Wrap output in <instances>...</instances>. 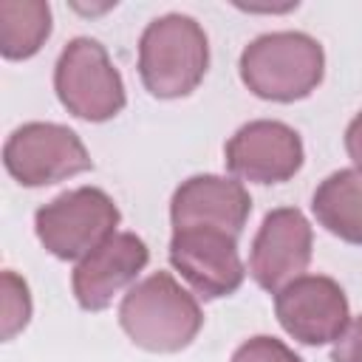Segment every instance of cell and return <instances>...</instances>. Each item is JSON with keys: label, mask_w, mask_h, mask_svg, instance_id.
<instances>
[{"label": "cell", "mask_w": 362, "mask_h": 362, "mask_svg": "<svg viewBox=\"0 0 362 362\" xmlns=\"http://www.w3.org/2000/svg\"><path fill=\"white\" fill-rule=\"evenodd\" d=\"M119 322L133 345L153 354H175L198 337L204 314L170 272H156L124 294Z\"/></svg>", "instance_id": "cell-1"}, {"label": "cell", "mask_w": 362, "mask_h": 362, "mask_svg": "<svg viewBox=\"0 0 362 362\" xmlns=\"http://www.w3.org/2000/svg\"><path fill=\"white\" fill-rule=\"evenodd\" d=\"M322 45L303 31L260 34L240 54L243 85L269 102L305 99L322 82Z\"/></svg>", "instance_id": "cell-2"}, {"label": "cell", "mask_w": 362, "mask_h": 362, "mask_svg": "<svg viewBox=\"0 0 362 362\" xmlns=\"http://www.w3.org/2000/svg\"><path fill=\"white\" fill-rule=\"evenodd\" d=\"M209 65V42L189 14H164L147 23L139 40V76L158 99L192 93Z\"/></svg>", "instance_id": "cell-3"}, {"label": "cell", "mask_w": 362, "mask_h": 362, "mask_svg": "<svg viewBox=\"0 0 362 362\" xmlns=\"http://www.w3.org/2000/svg\"><path fill=\"white\" fill-rule=\"evenodd\" d=\"M119 221V206L105 189L76 187L37 209L34 232L54 257L82 260L116 235Z\"/></svg>", "instance_id": "cell-4"}, {"label": "cell", "mask_w": 362, "mask_h": 362, "mask_svg": "<svg viewBox=\"0 0 362 362\" xmlns=\"http://www.w3.org/2000/svg\"><path fill=\"white\" fill-rule=\"evenodd\" d=\"M54 90L68 113L85 122H107L122 113L124 82L102 42L90 37L71 40L54 68Z\"/></svg>", "instance_id": "cell-5"}, {"label": "cell", "mask_w": 362, "mask_h": 362, "mask_svg": "<svg viewBox=\"0 0 362 362\" xmlns=\"http://www.w3.org/2000/svg\"><path fill=\"white\" fill-rule=\"evenodd\" d=\"M8 175L23 187H45L93 167L82 139L57 122H28L17 127L3 147Z\"/></svg>", "instance_id": "cell-6"}, {"label": "cell", "mask_w": 362, "mask_h": 362, "mask_svg": "<svg viewBox=\"0 0 362 362\" xmlns=\"http://www.w3.org/2000/svg\"><path fill=\"white\" fill-rule=\"evenodd\" d=\"M274 314L288 337L303 345L337 342L348 328V297L325 274H303L274 294Z\"/></svg>", "instance_id": "cell-7"}, {"label": "cell", "mask_w": 362, "mask_h": 362, "mask_svg": "<svg viewBox=\"0 0 362 362\" xmlns=\"http://www.w3.org/2000/svg\"><path fill=\"white\" fill-rule=\"evenodd\" d=\"M311 243H314L311 223L297 206L272 209L252 240V255H249L252 280L260 288L277 294L283 286L303 277V272L311 263Z\"/></svg>", "instance_id": "cell-8"}, {"label": "cell", "mask_w": 362, "mask_h": 362, "mask_svg": "<svg viewBox=\"0 0 362 362\" xmlns=\"http://www.w3.org/2000/svg\"><path fill=\"white\" fill-rule=\"evenodd\" d=\"M170 263L204 300L235 294L246 277V269L238 255V238L221 229L173 232Z\"/></svg>", "instance_id": "cell-9"}, {"label": "cell", "mask_w": 362, "mask_h": 362, "mask_svg": "<svg viewBox=\"0 0 362 362\" xmlns=\"http://www.w3.org/2000/svg\"><path fill=\"white\" fill-rule=\"evenodd\" d=\"M303 158L305 153L297 130L274 119L249 122L226 141L229 173L255 184L288 181L303 167Z\"/></svg>", "instance_id": "cell-10"}, {"label": "cell", "mask_w": 362, "mask_h": 362, "mask_svg": "<svg viewBox=\"0 0 362 362\" xmlns=\"http://www.w3.org/2000/svg\"><path fill=\"white\" fill-rule=\"evenodd\" d=\"M252 212L246 187L235 178L192 175L181 181L170 201L173 232L178 229H221L240 238Z\"/></svg>", "instance_id": "cell-11"}, {"label": "cell", "mask_w": 362, "mask_h": 362, "mask_svg": "<svg viewBox=\"0 0 362 362\" xmlns=\"http://www.w3.org/2000/svg\"><path fill=\"white\" fill-rule=\"evenodd\" d=\"M150 249L133 232L110 235L99 249L82 257L71 274L74 297L85 311H102L113 303V297L127 288L139 272L147 266Z\"/></svg>", "instance_id": "cell-12"}, {"label": "cell", "mask_w": 362, "mask_h": 362, "mask_svg": "<svg viewBox=\"0 0 362 362\" xmlns=\"http://www.w3.org/2000/svg\"><path fill=\"white\" fill-rule=\"evenodd\" d=\"M311 209L317 223L331 235L362 246V170H337L320 181L311 195Z\"/></svg>", "instance_id": "cell-13"}, {"label": "cell", "mask_w": 362, "mask_h": 362, "mask_svg": "<svg viewBox=\"0 0 362 362\" xmlns=\"http://www.w3.org/2000/svg\"><path fill=\"white\" fill-rule=\"evenodd\" d=\"M51 34V8L42 0L0 3V54L6 59L34 57Z\"/></svg>", "instance_id": "cell-14"}, {"label": "cell", "mask_w": 362, "mask_h": 362, "mask_svg": "<svg viewBox=\"0 0 362 362\" xmlns=\"http://www.w3.org/2000/svg\"><path fill=\"white\" fill-rule=\"evenodd\" d=\"M0 286H3V339H14V334L23 331L31 320V294L25 280L11 269L3 272Z\"/></svg>", "instance_id": "cell-15"}, {"label": "cell", "mask_w": 362, "mask_h": 362, "mask_svg": "<svg viewBox=\"0 0 362 362\" xmlns=\"http://www.w3.org/2000/svg\"><path fill=\"white\" fill-rule=\"evenodd\" d=\"M232 362H303V359L274 337H252L243 345H238Z\"/></svg>", "instance_id": "cell-16"}, {"label": "cell", "mask_w": 362, "mask_h": 362, "mask_svg": "<svg viewBox=\"0 0 362 362\" xmlns=\"http://www.w3.org/2000/svg\"><path fill=\"white\" fill-rule=\"evenodd\" d=\"M331 362H362V317L351 320L331 351Z\"/></svg>", "instance_id": "cell-17"}, {"label": "cell", "mask_w": 362, "mask_h": 362, "mask_svg": "<svg viewBox=\"0 0 362 362\" xmlns=\"http://www.w3.org/2000/svg\"><path fill=\"white\" fill-rule=\"evenodd\" d=\"M345 150L356 164V170H362V113H356L345 130Z\"/></svg>", "instance_id": "cell-18"}]
</instances>
